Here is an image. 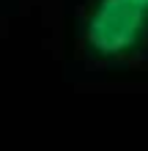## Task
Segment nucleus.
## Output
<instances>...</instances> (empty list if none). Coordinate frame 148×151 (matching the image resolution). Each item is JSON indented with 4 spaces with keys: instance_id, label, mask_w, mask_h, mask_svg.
<instances>
[{
    "instance_id": "obj_1",
    "label": "nucleus",
    "mask_w": 148,
    "mask_h": 151,
    "mask_svg": "<svg viewBox=\"0 0 148 151\" xmlns=\"http://www.w3.org/2000/svg\"><path fill=\"white\" fill-rule=\"evenodd\" d=\"M148 11L134 0H99L85 22V44L102 58H118L143 41Z\"/></svg>"
},
{
    "instance_id": "obj_2",
    "label": "nucleus",
    "mask_w": 148,
    "mask_h": 151,
    "mask_svg": "<svg viewBox=\"0 0 148 151\" xmlns=\"http://www.w3.org/2000/svg\"><path fill=\"white\" fill-rule=\"evenodd\" d=\"M134 3H137V6H143L145 11H148V0H134Z\"/></svg>"
}]
</instances>
